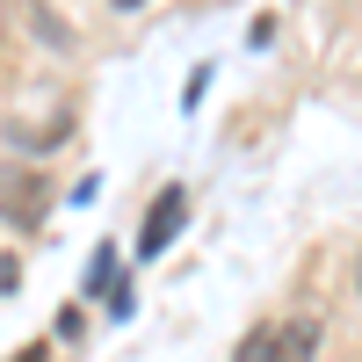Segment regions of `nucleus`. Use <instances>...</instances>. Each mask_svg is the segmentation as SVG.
I'll return each mask as SVG.
<instances>
[{"instance_id":"obj_1","label":"nucleus","mask_w":362,"mask_h":362,"mask_svg":"<svg viewBox=\"0 0 362 362\" xmlns=\"http://www.w3.org/2000/svg\"><path fill=\"white\" fill-rule=\"evenodd\" d=\"M319 355V319H261L247 341L232 348V362H312Z\"/></svg>"},{"instance_id":"obj_2","label":"nucleus","mask_w":362,"mask_h":362,"mask_svg":"<svg viewBox=\"0 0 362 362\" xmlns=\"http://www.w3.org/2000/svg\"><path fill=\"white\" fill-rule=\"evenodd\" d=\"M181 225H189V189H160V196H153V210H145V225H138V261L167 254Z\"/></svg>"},{"instance_id":"obj_3","label":"nucleus","mask_w":362,"mask_h":362,"mask_svg":"<svg viewBox=\"0 0 362 362\" xmlns=\"http://www.w3.org/2000/svg\"><path fill=\"white\" fill-rule=\"evenodd\" d=\"M44 181L37 174H0V218H8V225H22V232H37L44 225Z\"/></svg>"},{"instance_id":"obj_4","label":"nucleus","mask_w":362,"mask_h":362,"mask_svg":"<svg viewBox=\"0 0 362 362\" xmlns=\"http://www.w3.org/2000/svg\"><path fill=\"white\" fill-rule=\"evenodd\" d=\"M116 283V247H95V268H87V290H109Z\"/></svg>"},{"instance_id":"obj_5","label":"nucleus","mask_w":362,"mask_h":362,"mask_svg":"<svg viewBox=\"0 0 362 362\" xmlns=\"http://www.w3.org/2000/svg\"><path fill=\"white\" fill-rule=\"evenodd\" d=\"M22 283V268H15V254H0V290H15Z\"/></svg>"},{"instance_id":"obj_6","label":"nucleus","mask_w":362,"mask_h":362,"mask_svg":"<svg viewBox=\"0 0 362 362\" xmlns=\"http://www.w3.org/2000/svg\"><path fill=\"white\" fill-rule=\"evenodd\" d=\"M22 362H44V348H22Z\"/></svg>"},{"instance_id":"obj_7","label":"nucleus","mask_w":362,"mask_h":362,"mask_svg":"<svg viewBox=\"0 0 362 362\" xmlns=\"http://www.w3.org/2000/svg\"><path fill=\"white\" fill-rule=\"evenodd\" d=\"M355 290H362V261H355Z\"/></svg>"},{"instance_id":"obj_8","label":"nucleus","mask_w":362,"mask_h":362,"mask_svg":"<svg viewBox=\"0 0 362 362\" xmlns=\"http://www.w3.org/2000/svg\"><path fill=\"white\" fill-rule=\"evenodd\" d=\"M116 8H138V0H116Z\"/></svg>"}]
</instances>
